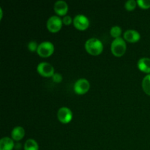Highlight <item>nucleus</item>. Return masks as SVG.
<instances>
[{"label": "nucleus", "mask_w": 150, "mask_h": 150, "mask_svg": "<svg viewBox=\"0 0 150 150\" xmlns=\"http://www.w3.org/2000/svg\"><path fill=\"white\" fill-rule=\"evenodd\" d=\"M142 88L146 95L150 96V74L146 75L142 81Z\"/></svg>", "instance_id": "obj_15"}, {"label": "nucleus", "mask_w": 150, "mask_h": 150, "mask_svg": "<svg viewBox=\"0 0 150 150\" xmlns=\"http://www.w3.org/2000/svg\"><path fill=\"white\" fill-rule=\"evenodd\" d=\"M24 150H39V146L38 144L35 139H29L25 142L24 146H23Z\"/></svg>", "instance_id": "obj_14"}, {"label": "nucleus", "mask_w": 150, "mask_h": 150, "mask_svg": "<svg viewBox=\"0 0 150 150\" xmlns=\"http://www.w3.org/2000/svg\"><path fill=\"white\" fill-rule=\"evenodd\" d=\"M126 48H127V45L123 38H116L111 42V52L116 57H122L124 55L126 51Z\"/></svg>", "instance_id": "obj_2"}, {"label": "nucleus", "mask_w": 150, "mask_h": 150, "mask_svg": "<svg viewBox=\"0 0 150 150\" xmlns=\"http://www.w3.org/2000/svg\"><path fill=\"white\" fill-rule=\"evenodd\" d=\"M54 9L55 13L59 16H65L68 11V5L66 1L63 0H59L54 4Z\"/></svg>", "instance_id": "obj_10"}, {"label": "nucleus", "mask_w": 150, "mask_h": 150, "mask_svg": "<svg viewBox=\"0 0 150 150\" xmlns=\"http://www.w3.org/2000/svg\"><path fill=\"white\" fill-rule=\"evenodd\" d=\"M25 136V130L23 127L21 126H16L11 131L12 139L16 142H19Z\"/></svg>", "instance_id": "obj_13"}, {"label": "nucleus", "mask_w": 150, "mask_h": 150, "mask_svg": "<svg viewBox=\"0 0 150 150\" xmlns=\"http://www.w3.org/2000/svg\"><path fill=\"white\" fill-rule=\"evenodd\" d=\"M137 65L141 71L150 74V58L142 57L138 61Z\"/></svg>", "instance_id": "obj_11"}, {"label": "nucleus", "mask_w": 150, "mask_h": 150, "mask_svg": "<svg viewBox=\"0 0 150 150\" xmlns=\"http://www.w3.org/2000/svg\"><path fill=\"white\" fill-rule=\"evenodd\" d=\"M73 25L79 30H86L89 26V21L86 16L78 14L73 18Z\"/></svg>", "instance_id": "obj_6"}, {"label": "nucleus", "mask_w": 150, "mask_h": 150, "mask_svg": "<svg viewBox=\"0 0 150 150\" xmlns=\"http://www.w3.org/2000/svg\"><path fill=\"white\" fill-rule=\"evenodd\" d=\"M62 19L57 16H52L47 20L46 26L48 31L53 33L59 32L62 26Z\"/></svg>", "instance_id": "obj_4"}, {"label": "nucleus", "mask_w": 150, "mask_h": 150, "mask_svg": "<svg viewBox=\"0 0 150 150\" xmlns=\"http://www.w3.org/2000/svg\"><path fill=\"white\" fill-rule=\"evenodd\" d=\"M72 21H73V20H72V18L70 16H64L63 17L62 22L64 25H70Z\"/></svg>", "instance_id": "obj_21"}, {"label": "nucleus", "mask_w": 150, "mask_h": 150, "mask_svg": "<svg viewBox=\"0 0 150 150\" xmlns=\"http://www.w3.org/2000/svg\"><path fill=\"white\" fill-rule=\"evenodd\" d=\"M85 49L89 54L93 56L99 55L103 50V44L96 38H91L85 42Z\"/></svg>", "instance_id": "obj_1"}, {"label": "nucleus", "mask_w": 150, "mask_h": 150, "mask_svg": "<svg viewBox=\"0 0 150 150\" xmlns=\"http://www.w3.org/2000/svg\"><path fill=\"white\" fill-rule=\"evenodd\" d=\"M38 45H38L37 42H35V41H30V42L28 43V49L33 52V51H35L38 50Z\"/></svg>", "instance_id": "obj_19"}, {"label": "nucleus", "mask_w": 150, "mask_h": 150, "mask_svg": "<svg viewBox=\"0 0 150 150\" xmlns=\"http://www.w3.org/2000/svg\"><path fill=\"white\" fill-rule=\"evenodd\" d=\"M137 4L142 9L150 8V0H138Z\"/></svg>", "instance_id": "obj_18"}, {"label": "nucleus", "mask_w": 150, "mask_h": 150, "mask_svg": "<svg viewBox=\"0 0 150 150\" xmlns=\"http://www.w3.org/2000/svg\"><path fill=\"white\" fill-rule=\"evenodd\" d=\"M136 4H137V1H136L135 0H127L125 4V7L128 11H131L136 8Z\"/></svg>", "instance_id": "obj_17"}, {"label": "nucleus", "mask_w": 150, "mask_h": 150, "mask_svg": "<svg viewBox=\"0 0 150 150\" xmlns=\"http://www.w3.org/2000/svg\"><path fill=\"white\" fill-rule=\"evenodd\" d=\"M52 79L55 83H61L62 81V76L60 73H56L52 76Z\"/></svg>", "instance_id": "obj_20"}, {"label": "nucleus", "mask_w": 150, "mask_h": 150, "mask_svg": "<svg viewBox=\"0 0 150 150\" xmlns=\"http://www.w3.org/2000/svg\"><path fill=\"white\" fill-rule=\"evenodd\" d=\"M14 148L15 143L12 138L4 137L0 140V150H13Z\"/></svg>", "instance_id": "obj_12"}, {"label": "nucleus", "mask_w": 150, "mask_h": 150, "mask_svg": "<svg viewBox=\"0 0 150 150\" xmlns=\"http://www.w3.org/2000/svg\"><path fill=\"white\" fill-rule=\"evenodd\" d=\"M57 118L62 123L67 124L73 119V113L67 107H62L57 111Z\"/></svg>", "instance_id": "obj_8"}, {"label": "nucleus", "mask_w": 150, "mask_h": 150, "mask_svg": "<svg viewBox=\"0 0 150 150\" xmlns=\"http://www.w3.org/2000/svg\"><path fill=\"white\" fill-rule=\"evenodd\" d=\"M2 18V10H1V8L0 7V20Z\"/></svg>", "instance_id": "obj_22"}, {"label": "nucleus", "mask_w": 150, "mask_h": 150, "mask_svg": "<svg viewBox=\"0 0 150 150\" xmlns=\"http://www.w3.org/2000/svg\"><path fill=\"white\" fill-rule=\"evenodd\" d=\"M54 51V45L50 41H43L38 45V55L41 57H48L53 54Z\"/></svg>", "instance_id": "obj_3"}, {"label": "nucleus", "mask_w": 150, "mask_h": 150, "mask_svg": "<svg viewBox=\"0 0 150 150\" xmlns=\"http://www.w3.org/2000/svg\"><path fill=\"white\" fill-rule=\"evenodd\" d=\"M37 70L40 76L47 78L52 77L55 73L54 67L50 63L46 62H42L39 63L37 67Z\"/></svg>", "instance_id": "obj_5"}, {"label": "nucleus", "mask_w": 150, "mask_h": 150, "mask_svg": "<svg viewBox=\"0 0 150 150\" xmlns=\"http://www.w3.org/2000/svg\"><path fill=\"white\" fill-rule=\"evenodd\" d=\"M89 88H90V83L86 79H79L75 82L73 86L75 92L78 95H83L89 91Z\"/></svg>", "instance_id": "obj_7"}, {"label": "nucleus", "mask_w": 150, "mask_h": 150, "mask_svg": "<svg viewBox=\"0 0 150 150\" xmlns=\"http://www.w3.org/2000/svg\"><path fill=\"white\" fill-rule=\"evenodd\" d=\"M122 33V28L119 26H114L111 28L110 29V34H111V37L114 38V39L118 38H121V35Z\"/></svg>", "instance_id": "obj_16"}, {"label": "nucleus", "mask_w": 150, "mask_h": 150, "mask_svg": "<svg viewBox=\"0 0 150 150\" xmlns=\"http://www.w3.org/2000/svg\"><path fill=\"white\" fill-rule=\"evenodd\" d=\"M124 40L129 42H136L140 40L141 35L135 29H127L124 32Z\"/></svg>", "instance_id": "obj_9"}]
</instances>
